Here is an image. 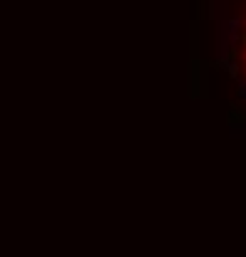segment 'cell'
<instances>
[{"label":"cell","instance_id":"cell-1","mask_svg":"<svg viewBox=\"0 0 246 257\" xmlns=\"http://www.w3.org/2000/svg\"><path fill=\"white\" fill-rule=\"evenodd\" d=\"M242 55H244V62H246V30H244V50H242Z\"/></svg>","mask_w":246,"mask_h":257}]
</instances>
